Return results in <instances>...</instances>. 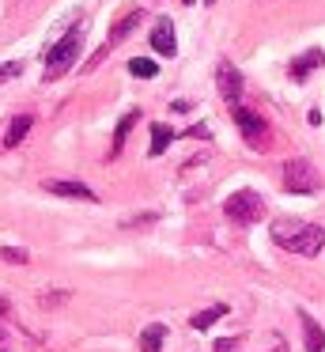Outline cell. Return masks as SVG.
Wrapping results in <instances>:
<instances>
[{
    "label": "cell",
    "instance_id": "6da1fadb",
    "mask_svg": "<svg viewBox=\"0 0 325 352\" xmlns=\"http://www.w3.org/2000/svg\"><path fill=\"white\" fill-rule=\"evenodd\" d=\"M272 239H276V246H284V250L314 258L325 246V228H317V223H299V220H276L272 223Z\"/></svg>",
    "mask_w": 325,
    "mask_h": 352
},
{
    "label": "cell",
    "instance_id": "7a4b0ae2",
    "mask_svg": "<svg viewBox=\"0 0 325 352\" xmlns=\"http://www.w3.org/2000/svg\"><path fill=\"white\" fill-rule=\"evenodd\" d=\"M80 46H83V27H72L60 42H53L49 57H45V80H60L65 72H72L76 57H80Z\"/></svg>",
    "mask_w": 325,
    "mask_h": 352
},
{
    "label": "cell",
    "instance_id": "3957f363",
    "mask_svg": "<svg viewBox=\"0 0 325 352\" xmlns=\"http://www.w3.org/2000/svg\"><path fill=\"white\" fill-rule=\"evenodd\" d=\"M223 212L231 216L234 223H257L265 216V201L257 197L254 190H238L223 201Z\"/></svg>",
    "mask_w": 325,
    "mask_h": 352
},
{
    "label": "cell",
    "instance_id": "277c9868",
    "mask_svg": "<svg viewBox=\"0 0 325 352\" xmlns=\"http://www.w3.org/2000/svg\"><path fill=\"white\" fill-rule=\"evenodd\" d=\"M322 186V175L306 160H287L284 163V190L287 193H314Z\"/></svg>",
    "mask_w": 325,
    "mask_h": 352
},
{
    "label": "cell",
    "instance_id": "5b68a950",
    "mask_svg": "<svg viewBox=\"0 0 325 352\" xmlns=\"http://www.w3.org/2000/svg\"><path fill=\"white\" fill-rule=\"evenodd\" d=\"M231 118H234V125L242 129V137L249 140V148H257L261 152L265 148V140H269V125H265V118L257 114V110H249V107H231Z\"/></svg>",
    "mask_w": 325,
    "mask_h": 352
},
{
    "label": "cell",
    "instance_id": "8992f818",
    "mask_svg": "<svg viewBox=\"0 0 325 352\" xmlns=\"http://www.w3.org/2000/svg\"><path fill=\"white\" fill-rule=\"evenodd\" d=\"M216 84H219V95H223L231 107H238V95H242V76H238V69H234L231 61H219L216 65Z\"/></svg>",
    "mask_w": 325,
    "mask_h": 352
},
{
    "label": "cell",
    "instance_id": "52a82bcc",
    "mask_svg": "<svg viewBox=\"0 0 325 352\" xmlns=\"http://www.w3.org/2000/svg\"><path fill=\"white\" fill-rule=\"evenodd\" d=\"M45 190H49L53 197H68V201H98L95 190H87L83 182H72V178H49Z\"/></svg>",
    "mask_w": 325,
    "mask_h": 352
},
{
    "label": "cell",
    "instance_id": "ba28073f",
    "mask_svg": "<svg viewBox=\"0 0 325 352\" xmlns=\"http://www.w3.org/2000/svg\"><path fill=\"white\" fill-rule=\"evenodd\" d=\"M151 50H155L159 57H174V54H178V42H174V23L166 16L155 19V31H151Z\"/></svg>",
    "mask_w": 325,
    "mask_h": 352
},
{
    "label": "cell",
    "instance_id": "9c48e42d",
    "mask_svg": "<svg viewBox=\"0 0 325 352\" xmlns=\"http://www.w3.org/2000/svg\"><path fill=\"white\" fill-rule=\"evenodd\" d=\"M34 129V118L30 114H15L12 122H8V133H4V148H19L23 140H27V133Z\"/></svg>",
    "mask_w": 325,
    "mask_h": 352
},
{
    "label": "cell",
    "instance_id": "30bf717a",
    "mask_svg": "<svg viewBox=\"0 0 325 352\" xmlns=\"http://www.w3.org/2000/svg\"><path fill=\"white\" fill-rule=\"evenodd\" d=\"M322 65H325V54H322V50H306L302 57H295V61H291V80H306L310 72L322 69Z\"/></svg>",
    "mask_w": 325,
    "mask_h": 352
},
{
    "label": "cell",
    "instance_id": "8fae6325",
    "mask_svg": "<svg viewBox=\"0 0 325 352\" xmlns=\"http://www.w3.org/2000/svg\"><path fill=\"white\" fill-rule=\"evenodd\" d=\"M302 344H306V352H325V333L306 311H302Z\"/></svg>",
    "mask_w": 325,
    "mask_h": 352
},
{
    "label": "cell",
    "instance_id": "7c38bea8",
    "mask_svg": "<svg viewBox=\"0 0 325 352\" xmlns=\"http://www.w3.org/2000/svg\"><path fill=\"white\" fill-rule=\"evenodd\" d=\"M136 19H144V12H140V8L121 12V16H117V23H113V31H110V42H121L125 34H133V31H136Z\"/></svg>",
    "mask_w": 325,
    "mask_h": 352
},
{
    "label": "cell",
    "instance_id": "4fadbf2b",
    "mask_svg": "<svg viewBox=\"0 0 325 352\" xmlns=\"http://www.w3.org/2000/svg\"><path fill=\"white\" fill-rule=\"evenodd\" d=\"M163 341H166V326H163V322H155V326H148L140 333V352H159V349H163Z\"/></svg>",
    "mask_w": 325,
    "mask_h": 352
},
{
    "label": "cell",
    "instance_id": "5bb4252c",
    "mask_svg": "<svg viewBox=\"0 0 325 352\" xmlns=\"http://www.w3.org/2000/svg\"><path fill=\"white\" fill-rule=\"evenodd\" d=\"M170 140H174L170 125H155V129H151V148H148V152L151 155H163L166 148H170Z\"/></svg>",
    "mask_w": 325,
    "mask_h": 352
},
{
    "label": "cell",
    "instance_id": "9a60e30c",
    "mask_svg": "<svg viewBox=\"0 0 325 352\" xmlns=\"http://www.w3.org/2000/svg\"><path fill=\"white\" fill-rule=\"evenodd\" d=\"M227 314V307L223 303H216V307H208V311H201V314H193V329H208L216 318H223Z\"/></svg>",
    "mask_w": 325,
    "mask_h": 352
},
{
    "label": "cell",
    "instance_id": "2e32d148",
    "mask_svg": "<svg viewBox=\"0 0 325 352\" xmlns=\"http://www.w3.org/2000/svg\"><path fill=\"white\" fill-rule=\"evenodd\" d=\"M136 122H140V114H136V110H128V114H125V118H121V122H117V133H113V152H117V148L125 144L128 129H133Z\"/></svg>",
    "mask_w": 325,
    "mask_h": 352
},
{
    "label": "cell",
    "instance_id": "e0dca14e",
    "mask_svg": "<svg viewBox=\"0 0 325 352\" xmlns=\"http://www.w3.org/2000/svg\"><path fill=\"white\" fill-rule=\"evenodd\" d=\"M128 72H133V76H140V80H148V76H155V61H148V57H133V61H128Z\"/></svg>",
    "mask_w": 325,
    "mask_h": 352
},
{
    "label": "cell",
    "instance_id": "ac0fdd59",
    "mask_svg": "<svg viewBox=\"0 0 325 352\" xmlns=\"http://www.w3.org/2000/svg\"><path fill=\"white\" fill-rule=\"evenodd\" d=\"M0 258L12 261V265H27L30 254H27V250H19V246H0Z\"/></svg>",
    "mask_w": 325,
    "mask_h": 352
},
{
    "label": "cell",
    "instance_id": "d6986e66",
    "mask_svg": "<svg viewBox=\"0 0 325 352\" xmlns=\"http://www.w3.org/2000/svg\"><path fill=\"white\" fill-rule=\"evenodd\" d=\"M23 72V65L19 61H8V65H0V84H4V80H15Z\"/></svg>",
    "mask_w": 325,
    "mask_h": 352
},
{
    "label": "cell",
    "instance_id": "ffe728a7",
    "mask_svg": "<svg viewBox=\"0 0 325 352\" xmlns=\"http://www.w3.org/2000/svg\"><path fill=\"white\" fill-rule=\"evenodd\" d=\"M238 349V341H234V337H219L216 344H212V352H234Z\"/></svg>",
    "mask_w": 325,
    "mask_h": 352
},
{
    "label": "cell",
    "instance_id": "44dd1931",
    "mask_svg": "<svg viewBox=\"0 0 325 352\" xmlns=\"http://www.w3.org/2000/svg\"><path fill=\"white\" fill-rule=\"evenodd\" d=\"M269 352H287V341H280V337H276V344H272Z\"/></svg>",
    "mask_w": 325,
    "mask_h": 352
},
{
    "label": "cell",
    "instance_id": "7402d4cb",
    "mask_svg": "<svg viewBox=\"0 0 325 352\" xmlns=\"http://www.w3.org/2000/svg\"><path fill=\"white\" fill-rule=\"evenodd\" d=\"M0 311H4V314H8V299H0Z\"/></svg>",
    "mask_w": 325,
    "mask_h": 352
},
{
    "label": "cell",
    "instance_id": "603a6c76",
    "mask_svg": "<svg viewBox=\"0 0 325 352\" xmlns=\"http://www.w3.org/2000/svg\"><path fill=\"white\" fill-rule=\"evenodd\" d=\"M186 4H193V0H186Z\"/></svg>",
    "mask_w": 325,
    "mask_h": 352
},
{
    "label": "cell",
    "instance_id": "cb8c5ba5",
    "mask_svg": "<svg viewBox=\"0 0 325 352\" xmlns=\"http://www.w3.org/2000/svg\"><path fill=\"white\" fill-rule=\"evenodd\" d=\"M208 4H212V0H208Z\"/></svg>",
    "mask_w": 325,
    "mask_h": 352
}]
</instances>
